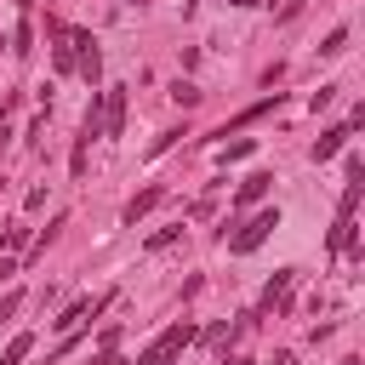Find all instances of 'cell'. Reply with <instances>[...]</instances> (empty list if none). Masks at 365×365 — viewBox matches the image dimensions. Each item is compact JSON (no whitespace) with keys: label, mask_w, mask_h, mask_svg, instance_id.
Listing matches in <instances>:
<instances>
[{"label":"cell","mask_w":365,"mask_h":365,"mask_svg":"<svg viewBox=\"0 0 365 365\" xmlns=\"http://www.w3.org/2000/svg\"><path fill=\"white\" fill-rule=\"evenodd\" d=\"M354 245V217H336V228H331V251H348Z\"/></svg>","instance_id":"obj_11"},{"label":"cell","mask_w":365,"mask_h":365,"mask_svg":"<svg viewBox=\"0 0 365 365\" xmlns=\"http://www.w3.org/2000/svg\"><path fill=\"white\" fill-rule=\"evenodd\" d=\"M17 308H23V291H6V297H0V325H6Z\"/></svg>","instance_id":"obj_15"},{"label":"cell","mask_w":365,"mask_h":365,"mask_svg":"<svg viewBox=\"0 0 365 365\" xmlns=\"http://www.w3.org/2000/svg\"><path fill=\"white\" fill-rule=\"evenodd\" d=\"M103 308H108V297H97V302H68V308H63L51 325H57V331H68V325H80L86 314H103Z\"/></svg>","instance_id":"obj_6"},{"label":"cell","mask_w":365,"mask_h":365,"mask_svg":"<svg viewBox=\"0 0 365 365\" xmlns=\"http://www.w3.org/2000/svg\"><path fill=\"white\" fill-rule=\"evenodd\" d=\"M29 348H34V336H29V331H17V336L6 342V354H0V365H23V359H29Z\"/></svg>","instance_id":"obj_9"},{"label":"cell","mask_w":365,"mask_h":365,"mask_svg":"<svg viewBox=\"0 0 365 365\" xmlns=\"http://www.w3.org/2000/svg\"><path fill=\"white\" fill-rule=\"evenodd\" d=\"M29 40H34V29H29V23H17V34H11V51H29Z\"/></svg>","instance_id":"obj_16"},{"label":"cell","mask_w":365,"mask_h":365,"mask_svg":"<svg viewBox=\"0 0 365 365\" xmlns=\"http://www.w3.org/2000/svg\"><path fill=\"white\" fill-rule=\"evenodd\" d=\"M297 11H302V0H285V6H279V17H297Z\"/></svg>","instance_id":"obj_18"},{"label":"cell","mask_w":365,"mask_h":365,"mask_svg":"<svg viewBox=\"0 0 365 365\" xmlns=\"http://www.w3.org/2000/svg\"><path fill=\"white\" fill-rule=\"evenodd\" d=\"M268 365H297V359H291V354H274V359H268Z\"/></svg>","instance_id":"obj_19"},{"label":"cell","mask_w":365,"mask_h":365,"mask_svg":"<svg viewBox=\"0 0 365 365\" xmlns=\"http://www.w3.org/2000/svg\"><path fill=\"white\" fill-rule=\"evenodd\" d=\"M285 291H291V268L268 279V291H262V308H274V302H285Z\"/></svg>","instance_id":"obj_10"},{"label":"cell","mask_w":365,"mask_h":365,"mask_svg":"<svg viewBox=\"0 0 365 365\" xmlns=\"http://www.w3.org/2000/svg\"><path fill=\"white\" fill-rule=\"evenodd\" d=\"M342 143H348V125H331V131H319V143H314V160H331Z\"/></svg>","instance_id":"obj_7"},{"label":"cell","mask_w":365,"mask_h":365,"mask_svg":"<svg viewBox=\"0 0 365 365\" xmlns=\"http://www.w3.org/2000/svg\"><path fill=\"white\" fill-rule=\"evenodd\" d=\"M17 6H23V11H29V6H34V0H17Z\"/></svg>","instance_id":"obj_21"},{"label":"cell","mask_w":365,"mask_h":365,"mask_svg":"<svg viewBox=\"0 0 365 365\" xmlns=\"http://www.w3.org/2000/svg\"><path fill=\"white\" fill-rule=\"evenodd\" d=\"M177 234H182V228H160V234H154V240H148V251H165V245H171V240H177Z\"/></svg>","instance_id":"obj_17"},{"label":"cell","mask_w":365,"mask_h":365,"mask_svg":"<svg viewBox=\"0 0 365 365\" xmlns=\"http://www.w3.org/2000/svg\"><path fill=\"white\" fill-rule=\"evenodd\" d=\"M160 200H165V188H143V194H137V200H131V205H125V222H131V228H137V217H143V211H154V205H160Z\"/></svg>","instance_id":"obj_8"},{"label":"cell","mask_w":365,"mask_h":365,"mask_svg":"<svg viewBox=\"0 0 365 365\" xmlns=\"http://www.w3.org/2000/svg\"><path fill=\"white\" fill-rule=\"evenodd\" d=\"M125 6H143V0H125Z\"/></svg>","instance_id":"obj_22"},{"label":"cell","mask_w":365,"mask_h":365,"mask_svg":"<svg viewBox=\"0 0 365 365\" xmlns=\"http://www.w3.org/2000/svg\"><path fill=\"white\" fill-rule=\"evenodd\" d=\"M268 188H274V177H268V171H251V177H245V182H240V194H234V205H240V211H245V205H257V200H262V194H268Z\"/></svg>","instance_id":"obj_5"},{"label":"cell","mask_w":365,"mask_h":365,"mask_svg":"<svg viewBox=\"0 0 365 365\" xmlns=\"http://www.w3.org/2000/svg\"><path fill=\"white\" fill-rule=\"evenodd\" d=\"M68 40L80 46V51H74V68H80V74L97 86V74H103V51H97V40H91L86 29H68Z\"/></svg>","instance_id":"obj_4"},{"label":"cell","mask_w":365,"mask_h":365,"mask_svg":"<svg viewBox=\"0 0 365 365\" xmlns=\"http://www.w3.org/2000/svg\"><path fill=\"white\" fill-rule=\"evenodd\" d=\"M274 228H279V205H262L251 222H240V228H234V234H222V240H228V251H234V257H245V251H257Z\"/></svg>","instance_id":"obj_1"},{"label":"cell","mask_w":365,"mask_h":365,"mask_svg":"<svg viewBox=\"0 0 365 365\" xmlns=\"http://www.w3.org/2000/svg\"><path fill=\"white\" fill-rule=\"evenodd\" d=\"M228 6H257V0H228Z\"/></svg>","instance_id":"obj_20"},{"label":"cell","mask_w":365,"mask_h":365,"mask_svg":"<svg viewBox=\"0 0 365 365\" xmlns=\"http://www.w3.org/2000/svg\"><path fill=\"white\" fill-rule=\"evenodd\" d=\"M251 148H257V143H251V137H240V143H228V148H222V154H217V160H222V165H228V160H245V154H251Z\"/></svg>","instance_id":"obj_13"},{"label":"cell","mask_w":365,"mask_h":365,"mask_svg":"<svg viewBox=\"0 0 365 365\" xmlns=\"http://www.w3.org/2000/svg\"><path fill=\"white\" fill-rule=\"evenodd\" d=\"M171 97H177V103H188V108H194V103H200V86H188V80H177V86H171Z\"/></svg>","instance_id":"obj_14"},{"label":"cell","mask_w":365,"mask_h":365,"mask_svg":"<svg viewBox=\"0 0 365 365\" xmlns=\"http://www.w3.org/2000/svg\"><path fill=\"white\" fill-rule=\"evenodd\" d=\"M342 46H348V29H331V34H325V46H319V57H336Z\"/></svg>","instance_id":"obj_12"},{"label":"cell","mask_w":365,"mask_h":365,"mask_svg":"<svg viewBox=\"0 0 365 365\" xmlns=\"http://www.w3.org/2000/svg\"><path fill=\"white\" fill-rule=\"evenodd\" d=\"M97 103H103V137H120L125 131V86H103Z\"/></svg>","instance_id":"obj_3"},{"label":"cell","mask_w":365,"mask_h":365,"mask_svg":"<svg viewBox=\"0 0 365 365\" xmlns=\"http://www.w3.org/2000/svg\"><path fill=\"white\" fill-rule=\"evenodd\" d=\"M188 342H194V325H188V319H177V325H165V331H160V336L137 354V365H171Z\"/></svg>","instance_id":"obj_2"}]
</instances>
